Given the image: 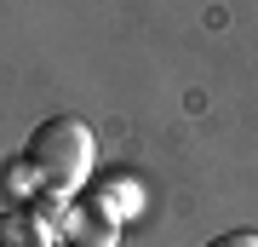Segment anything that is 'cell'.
<instances>
[{
  "instance_id": "cell-1",
  "label": "cell",
  "mask_w": 258,
  "mask_h": 247,
  "mask_svg": "<svg viewBox=\"0 0 258 247\" xmlns=\"http://www.w3.org/2000/svg\"><path fill=\"white\" fill-rule=\"evenodd\" d=\"M23 161L35 167L40 190L52 195H75L86 178H92V161H98V144H92V127L81 115H46L23 144Z\"/></svg>"
},
{
  "instance_id": "cell-2",
  "label": "cell",
  "mask_w": 258,
  "mask_h": 247,
  "mask_svg": "<svg viewBox=\"0 0 258 247\" xmlns=\"http://www.w3.org/2000/svg\"><path fill=\"white\" fill-rule=\"evenodd\" d=\"M57 241H69V247H115V241H120V224L109 219V207L81 202V207H69V219H63V230H57Z\"/></svg>"
},
{
  "instance_id": "cell-3",
  "label": "cell",
  "mask_w": 258,
  "mask_h": 247,
  "mask_svg": "<svg viewBox=\"0 0 258 247\" xmlns=\"http://www.w3.org/2000/svg\"><path fill=\"white\" fill-rule=\"evenodd\" d=\"M0 247H57V230L40 207H0Z\"/></svg>"
},
{
  "instance_id": "cell-4",
  "label": "cell",
  "mask_w": 258,
  "mask_h": 247,
  "mask_svg": "<svg viewBox=\"0 0 258 247\" xmlns=\"http://www.w3.org/2000/svg\"><path fill=\"white\" fill-rule=\"evenodd\" d=\"M207 247H258V230H224V236H212Z\"/></svg>"
}]
</instances>
